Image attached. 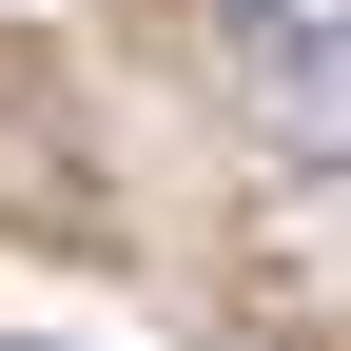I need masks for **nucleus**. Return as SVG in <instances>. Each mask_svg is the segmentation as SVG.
Segmentation results:
<instances>
[{"label": "nucleus", "instance_id": "1", "mask_svg": "<svg viewBox=\"0 0 351 351\" xmlns=\"http://www.w3.org/2000/svg\"><path fill=\"white\" fill-rule=\"evenodd\" d=\"M215 59H234V117L274 156L351 176V0H215Z\"/></svg>", "mask_w": 351, "mask_h": 351}]
</instances>
